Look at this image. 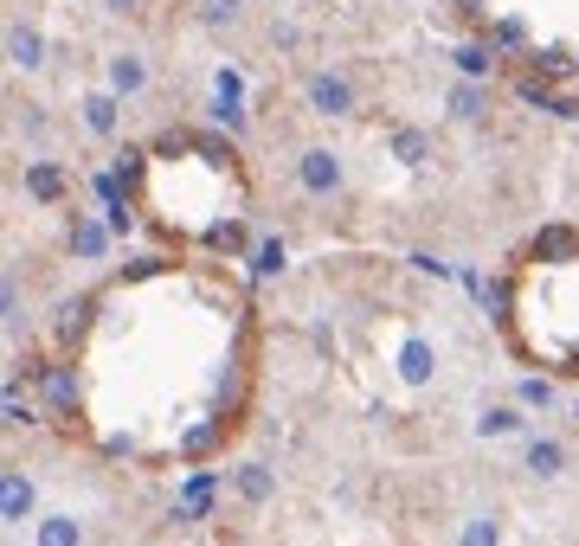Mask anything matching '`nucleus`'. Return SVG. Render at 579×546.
Segmentation results:
<instances>
[{"instance_id":"f257e3e1","label":"nucleus","mask_w":579,"mask_h":546,"mask_svg":"<svg viewBox=\"0 0 579 546\" xmlns=\"http://www.w3.org/2000/svg\"><path fill=\"white\" fill-rule=\"evenodd\" d=\"M342 181H347V168H342V154H335V148H303V154H297V186H303V193L335 200Z\"/></svg>"},{"instance_id":"f03ea898","label":"nucleus","mask_w":579,"mask_h":546,"mask_svg":"<svg viewBox=\"0 0 579 546\" xmlns=\"http://www.w3.org/2000/svg\"><path fill=\"white\" fill-rule=\"evenodd\" d=\"M33 514H39V482L26 470H0V521L20 527V521H33Z\"/></svg>"},{"instance_id":"7ed1b4c3","label":"nucleus","mask_w":579,"mask_h":546,"mask_svg":"<svg viewBox=\"0 0 579 546\" xmlns=\"http://www.w3.org/2000/svg\"><path fill=\"white\" fill-rule=\"evenodd\" d=\"M104 77H110V97H142L154 72H149V58H142L136 45H122V52L104 58Z\"/></svg>"},{"instance_id":"20e7f679","label":"nucleus","mask_w":579,"mask_h":546,"mask_svg":"<svg viewBox=\"0 0 579 546\" xmlns=\"http://www.w3.org/2000/svg\"><path fill=\"white\" fill-rule=\"evenodd\" d=\"M354 104H361V97H354V84H347L342 72L309 77V109H315V116H354Z\"/></svg>"},{"instance_id":"39448f33","label":"nucleus","mask_w":579,"mask_h":546,"mask_svg":"<svg viewBox=\"0 0 579 546\" xmlns=\"http://www.w3.org/2000/svg\"><path fill=\"white\" fill-rule=\"evenodd\" d=\"M0 52H7L20 72H39V65H45V33H39L33 20H13V26L0 33Z\"/></svg>"},{"instance_id":"423d86ee","label":"nucleus","mask_w":579,"mask_h":546,"mask_svg":"<svg viewBox=\"0 0 579 546\" xmlns=\"http://www.w3.org/2000/svg\"><path fill=\"white\" fill-rule=\"evenodd\" d=\"M393 366H399V379H406V386H425V379L438 373V347H431L425 334H406V341H399V354H393Z\"/></svg>"},{"instance_id":"0eeeda50","label":"nucleus","mask_w":579,"mask_h":546,"mask_svg":"<svg viewBox=\"0 0 579 546\" xmlns=\"http://www.w3.org/2000/svg\"><path fill=\"white\" fill-rule=\"evenodd\" d=\"M33 546H84V521L65 514V508L33 514Z\"/></svg>"},{"instance_id":"6e6552de","label":"nucleus","mask_w":579,"mask_h":546,"mask_svg":"<svg viewBox=\"0 0 579 546\" xmlns=\"http://www.w3.org/2000/svg\"><path fill=\"white\" fill-rule=\"evenodd\" d=\"M77 109H84V129L90 136H116V122H122V97H110V90H90Z\"/></svg>"},{"instance_id":"1a4fd4ad","label":"nucleus","mask_w":579,"mask_h":546,"mask_svg":"<svg viewBox=\"0 0 579 546\" xmlns=\"http://www.w3.org/2000/svg\"><path fill=\"white\" fill-rule=\"evenodd\" d=\"M560 470H567V443L560 437H528V475L554 482Z\"/></svg>"},{"instance_id":"9d476101","label":"nucleus","mask_w":579,"mask_h":546,"mask_svg":"<svg viewBox=\"0 0 579 546\" xmlns=\"http://www.w3.org/2000/svg\"><path fill=\"white\" fill-rule=\"evenodd\" d=\"M232 495H238V502H270V495H277V475H270L265 463H238V470H232Z\"/></svg>"},{"instance_id":"9b49d317","label":"nucleus","mask_w":579,"mask_h":546,"mask_svg":"<svg viewBox=\"0 0 579 546\" xmlns=\"http://www.w3.org/2000/svg\"><path fill=\"white\" fill-rule=\"evenodd\" d=\"M26 193L45 200V206H58L65 200V168L58 161H26Z\"/></svg>"},{"instance_id":"f8f14e48","label":"nucleus","mask_w":579,"mask_h":546,"mask_svg":"<svg viewBox=\"0 0 579 546\" xmlns=\"http://www.w3.org/2000/svg\"><path fill=\"white\" fill-rule=\"evenodd\" d=\"M72 251L77 257H104L110 251V225H104V218H77L72 225Z\"/></svg>"},{"instance_id":"ddd939ff","label":"nucleus","mask_w":579,"mask_h":546,"mask_svg":"<svg viewBox=\"0 0 579 546\" xmlns=\"http://www.w3.org/2000/svg\"><path fill=\"white\" fill-rule=\"evenodd\" d=\"M476 431L483 437H515V431H528V418H522V405H490V411L476 418Z\"/></svg>"},{"instance_id":"4468645a","label":"nucleus","mask_w":579,"mask_h":546,"mask_svg":"<svg viewBox=\"0 0 579 546\" xmlns=\"http://www.w3.org/2000/svg\"><path fill=\"white\" fill-rule=\"evenodd\" d=\"M483 109H490V97H483V84H476V77L451 84V116H458V122H476Z\"/></svg>"},{"instance_id":"2eb2a0df","label":"nucleus","mask_w":579,"mask_h":546,"mask_svg":"<svg viewBox=\"0 0 579 546\" xmlns=\"http://www.w3.org/2000/svg\"><path fill=\"white\" fill-rule=\"evenodd\" d=\"M458 546H502V521L496 514H470L463 534H458Z\"/></svg>"},{"instance_id":"dca6fc26","label":"nucleus","mask_w":579,"mask_h":546,"mask_svg":"<svg viewBox=\"0 0 579 546\" xmlns=\"http://www.w3.org/2000/svg\"><path fill=\"white\" fill-rule=\"evenodd\" d=\"M458 72L463 77H490V72H496V52H490V45H463V52H458Z\"/></svg>"},{"instance_id":"f3484780","label":"nucleus","mask_w":579,"mask_h":546,"mask_svg":"<svg viewBox=\"0 0 579 546\" xmlns=\"http://www.w3.org/2000/svg\"><path fill=\"white\" fill-rule=\"evenodd\" d=\"M393 148H399V154H406L412 168H419L425 154H431V142H425V129H393Z\"/></svg>"},{"instance_id":"a211bd4d","label":"nucleus","mask_w":579,"mask_h":546,"mask_svg":"<svg viewBox=\"0 0 579 546\" xmlns=\"http://www.w3.org/2000/svg\"><path fill=\"white\" fill-rule=\"evenodd\" d=\"M540 405H554V386L547 379H522V411H540Z\"/></svg>"},{"instance_id":"6ab92c4d","label":"nucleus","mask_w":579,"mask_h":546,"mask_svg":"<svg viewBox=\"0 0 579 546\" xmlns=\"http://www.w3.org/2000/svg\"><path fill=\"white\" fill-rule=\"evenodd\" d=\"M258 270H265V277H270V270H283V245H277V238L258 251Z\"/></svg>"},{"instance_id":"aec40b11","label":"nucleus","mask_w":579,"mask_h":546,"mask_svg":"<svg viewBox=\"0 0 579 546\" xmlns=\"http://www.w3.org/2000/svg\"><path fill=\"white\" fill-rule=\"evenodd\" d=\"M13 309H20V290H13V283L0 277V322H13Z\"/></svg>"},{"instance_id":"412c9836","label":"nucleus","mask_w":579,"mask_h":546,"mask_svg":"<svg viewBox=\"0 0 579 546\" xmlns=\"http://www.w3.org/2000/svg\"><path fill=\"white\" fill-rule=\"evenodd\" d=\"M136 7H142V0H104V13H116V20H129Z\"/></svg>"},{"instance_id":"4be33fe9","label":"nucleus","mask_w":579,"mask_h":546,"mask_svg":"<svg viewBox=\"0 0 579 546\" xmlns=\"http://www.w3.org/2000/svg\"><path fill=\"white\" fill-rule=\"evenodd\" d=\"M463 13H483V7H490V0H458Z\"/></svg>"},{"instance_id":"5701e85b","label":"nucleus","mask_w":579,"mask_h":546,"mask_svg":"<svg viewBox=\"0 0 579 546\" xmlns=\"http://www.w3.org/2000/svg\"><path fill=\"white\" fill-rule=\"evenodd\" d=\"M573 425H579V399H573Z\"/></svg>"}]
</instances>
